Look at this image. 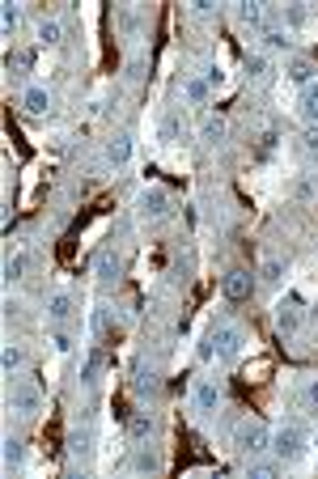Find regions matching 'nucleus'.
Segmentation results:
<instances>
[{
	"label": "nucleus",
	"mask_w": 318,
	"mask_h": 479,
	"mask_svg": "<svg viewBox=\"0 0 318 479\" xmlns=\"http://www.w3.org/2000/svg\"><path fill=\"white\" fill-rule=\"evenodd\" d=\"M234 446H238V454L259 458L263 450H272V433H268L259 420H242V425L234 429Z\"/></svg>",
	"instance_id": "nucleus-1"
},
{
	"label": "nucleus",
	"mask_w": 318,
	"mask_h": 479,
	"mask_svg": "<svg viewBox=\"0 0 318 479\" xmlns=\"http://www.w3.org/2000/svg\"><path fill=\"white\" fill-rule=\"evenodd\" d=\"M306 450H310V437H306V429H297V425H285V429H276V433H272V454H276V458L293 463V458H302Z\"/></svg>",
	"instance_id": "nucleus-2"
},
{
	"label": "nucleus",
	"mask_w": 318,
	"mask_h": 479,
	"mask_svg": "<svg viewBox=\"0 0 318 479\" xmlns=\"http://www.w3.org/2000/svg\"><path fill=\"white\" fill-rule=\"evenodd\" d=\"M208 340H212V348H217L221 361H234V357L242 352V344H246V335H242L238 327H229V323H217V327L208 331Z\"/></svg>",
	"instance_id": "nucleus-3"
},
{
	"label": "nucleus",
	"mask_w": 318,
	"mask_h": 479,
	"mask_svg": "<svg viewBox=\"0 0 318 479\" xmlns=\"http://www.w3.org/2000/svg\"><path fill=\"white\" fill-rule=\"evenodd\" d=\"M8 403H13L17 416H34V412H42V391H38L34 382H13Z\"/></svg>",
	"instance_id": "nucleus-4"
},
{
	"label": "nucleus",
	"mask_w": 318,
	"mask_h": 479,
	"mask_svg": "<svg viewBox=\"0 0 318 479\" xmlns=\"http://www.w3.org/2000/svg\"><path fill=\"white\" fill-rule=\"evenodd\" d=\"M276 327H280V335H297V327H302V301L297 297H285L276 306Z\"/></svg>",
	"instance_id": "nucleus-5"
},
{
	"label": "nucleus",
	"mask_w": 318,
	"mask_h": 479,
	"mask_svg": "<svg viewBox=\"0 0 318 479\" xmlns=\"http://www.w3.org/2000/svg\"><path fill=\"white\" fill-rule=\"evenodd\" d=\"M221 289H225V297H229V301H246V297L255 293V276L238 267V272H229V276H225V284H221Z\"/></svg>",
	"instance_id": "nucleus-6"
},
{
	"label": "nucleus",
	"mask_w": 318,
	"mask_h": 479,
	"mask_svg": "<svg viewBox=\"0 0 318 479\" xmlns=\"http://www.w3.org/2000/svg\"><path fill=\"white\" fill-rule=\"evenodd\" d=\"M136 208H140V217H144V221H161V217L170 212V195H166V191H144Z\"/></svg>",
	"instance_id": "nucleus-7"
},
{
	"label": "nucleus",
	"mask_w": 318,
	"mask_h": 479,
	"mask_svg": "<svg viewBox=\"0 0 318 479\" xmlns=\"http://www.w3.org/2000/svg\"><path fill=\"white\" fill-rule=\"evenodd\" d=\"M191 399H195L200 412H217V408H221V386H217V382H195V386H191Z\"/></svg>",
	"instance_id": "nucleus-8"
},
{
	"label": "nucleus",
	"mask_w": 318,
	"mask_h": 479,
	"mask_svg": "<svg viewBox=\"0 0 318 479\" xmlns=\"http://www.w3.org/2000/svg\"><path fill=\"white\" fill-rule=\"evenodd\" d=\"M183 132H187L183 110H170V115L161 119V144H178V140H183Z\"/></svg>",
	"instance_id": "nucleus-9"
},
{
	"label": "nucleus",
	"mask_w": 318,
	"mask_h": 479,
	"mask_svg": "<svg viewBox=\"0 0 318 479\" xmlns=\"http://www.w3.org/2000/svg\"><path fill=\"white\" fill-rule=\"evenodd\" d=\"M280 17H285V30H302V25L314 17V8H310V4H285Z\"/></svg>",
	"instance_id": "nucleus-10"
},
{
	"label": "nucleus",
	"mask_w": 318,
	"mask_h": 479,
	"mask_svg": "<svg viewBox=\"0 0 318 479\" xmlns=\"http://www.w3.org/2000/svg\"><path fill=\"white\" fill-rule=\"evenodd\" d=\"M102 365H106V352H102V348H93V352L85 357V365H81V382H85V386H93V382H98V374H102Z\"/></svg>",
	"instance_id": "nucleus-11"
},
{
	"label": "nucleus",
	"mask_w": 318,
	"mask_h": 479,
	"mask_svg": "<svg viewBox=\"0 0 318 479\" xmlns=\"http://www.w3.org/2000/svg\"><path fill=\"white\" fill-rule=\"evenodd\" d=\"M297 115H302L306 123H318V81L306 85V93H302V102H297Z\"/></svg>",
	"instance_id": "nucleus-12"
},
{
	"label": "nucleus",
	"mask_w": 318,
	"mask_h": 479,
	"mask_svg": "<svg viewBox=\"0 0 318 479\" xmlns=\"http://www.w3.org/2000/svg\"><path fill=\"white\" fill-rule=\"evenodd\" d=\"M238 17H242L246 25H255V30H268V13H263V4H255V0L238 4Z\"/></svg>",
	"instance_id": "nucleus-13"
},
{
	"label": "nucleus",
	"mask_w": 318,
	"mask_h": 479,
	"mask_svg": "<svg viewBox=\"0 0 318 479\" xmlns=\"http://www.w3.org/2000/svg\"><path fill=\"white\" fill-rule=\"evenodd\" d=\"M21 106H25V115H47V106H51V98H47V89H25V98H21Z\"/></svg>",
	"instance_id": "nucleus-14"
},
{
	"label": "nucleus",
	"mask_w": 318,
	"mask_h": 479,
	"mask_svg": "<svg viewBox=\"0 0 318 479\" xmlns=\"http://www.w3.org/2000/svg\"><path fill=\"white\" fill-rule=\"evenodd\" d=\"M285 471V458H255L251 463V479H276Z\"/></svg>",
	"instance_id": "nucleus-15"
},
{
	"label": "nucleus",
	"mask_w": 318,
	"mask_h": 479,
	"mask_svg": "<svg viewBox=\"0 0 318 479\" xmlns=\"http://www.w3.org/2000/svg\"><path fill=\"white\" fill-rule=\"evenodd\" d=\"M289 81H297V85H314V64L310 59H289Z\"/></svg>",
	"instance_id": "nucleus-16"
},
{
	"label": "nucleus",
	"mask_w": 318,
	"mask_h": 479,
	"mask_svg": "<svg viewBox=\"0 0 318 479\" xmlns=\"http://www.w3.org/2000/svg\"><path fill=\"white\" fill-rule=\"evenodd\" d=\"M127 157H132V140H127V136H115V140L106 144V161H110V166H123Z\"/></svg>",
	"instance_id": "nucleus-17"
},
{
	"label": "nucleus",
	"mask_w": 318,
	"mask_h": 479,
	"mask_svg": "<svg viewBox=\"0 0 318 479\" xmlns=\"http://www.w3.org/2000/svg\"><path fill=\"white\" fill-rule=\"evenodd\" d=\"M47 314H51V323H68L72 318V297L68 293H55L51 306H47Z\"/></svg>",
	"instance_id": "nucleus-18"
},
{
	"label": "nucleus",
	"mask_w": 318,
	"mask_h": 479,
	"mask_svg": "<svg viewBox=\"0 0 318 479\" xmlns=\"http://www.w3.org/2000/svg\"><path fill=\"white\" fill-rule=\"evenodd\" d=\"M59 38H64V25H59L55 17H42V21H38V42H47V47H55Z\"/></svg>",
	"instance_id": "nucleus-19"
},
{
	"label": "nucleus",
	"mask_w": 318,
	"mask_h": 479,
	"mask_svg": "<svg viewBox=\"0 0 318 479\" xmlns=\"http://www.w3.org/2000/svg\"><path fill=\"white\" fill-rule=\"evenodd\" d=\"M200 136H204L208 144H217V140L225 136V119H221V115H208V119H204V127H200Z\"/></svg>",
	"instance_id": "nucleus-20"
},
{
	"label": "nucleus",
	"mask_w": 318,
	"mask_h": 479,
	"mask_svg": "<svg viewBox=\"0 0 318 479\" xmlns=\"http://www.w3.org/2000/svg\"><path fill=\"white\" fill-rule=\"evenodd\" d=\"M21 272H25V259H21V255H8V259H4V267H0V280H4V284H13V280H21Z\"/></svg>",
	"instance_id": "nucleus-21"
},
{
	"label": "nucleus",
	"mask_w": 318,
	"mask_h": 479,
	"mask_svg": "<svg viewBox=\"0 0 318 479\" xmlns=\"http://www.w3.org/2000/svg\"><path fill=\"white\" fill-rule=\"evenodd\" d=\"M89 327H93V335H98V340H106V335H110V310H106V306H98V310H93V318H89Z\"/></svg>",
	"instance_id": "nucleus-22"
},
{
	"label": "nucleus",
	"mask_w": 318,
	"mask_h": 479,
	"mask_svg": "<svg viewBox=\"0 0 318 479\" xmlns=\"http://www.w3.org/2000/svg\"><path fill=\"white\" fill-rule=\"evenodd\" d=\"M149 433H153V420H149V416H132V420H127V437H132V442H144Z\"/></svg>",
	"instance_id": "nucleus-23"
},
{
	"label": "nucleus",
	"mask_w": 318,
	"mask_h": 479,
	"mask_svg": "<svg viewBox=\"0 0 318 479\" xmlns=\"http://www.w3.org/2000/svg\"><path fill=\"white\" fill-rule=\"evenodd\" d=\"M0 446H4V450H0V458H4V471H13V467L21 463V442H13V437H4Z\"/></svg>",
	"instance_id": "nucleus-24"
},
{
	"label": "nucleus",
	"mask_w": 318,
	"mask_h": 479,
	"mask_svg": "<svg viewBox=\"0 0 318 479\" xmlns=\"http://www.w3.org/2000/svg\"><path fill=\"white\" fill-rule=\"evenodd\" d=\"M115 272H119L115 250H102V255H98V276H102V280H115Z\"/></svg>",
	"instance_id": "nucleus-25"
},
{
	"label": "nucleus",
	"mask_w": 318,
	"mask_h": 479,
	"mask_svg": "<svg viewBox=\"0 0 318 479\" xmlns=\"http://www.w3.org/2000/svg\"><path fill=\"white\" fill-rule=\"evenodd\" d=\"M259 276H263L268 284H280V280H285V263H280V259H263V267H259Z\"/></svg>",
	"instance_id": "nucleus-26"
},
{
	"label": "nucleus",
	"mask_w": 318,
	"mask_h": 479,
	"mask_svg": "<svg viewBox=\"0 0 318 479\" xmlns=\"http://www.w3.org/2000/svg\"><path fill=\"white\" fill-rule=\"evenodd\" d=\"M0 25H4V34H13V30L21 25V8H17V4H4V8H0Z\"/></svg>",
	"instance_id": "nucleus-27"
},
{
	"label": "nucleus",
	"mask_w": 318,
	"mask_h": 479,
	"mask_svg": "<svg viewBox=\"0 0 318 479\" xmlns=\"http://www.w3.org/2000/svg\"><path fill=\"white\" fill-rule=\"evenodd\" d=\"M25 357H21V348H13V344H4V352H0V365H4V374H13L17 365H21Z\"/></svg>",
	"instance_id": "nucleus-28"
},
{
	"label": "nucleus",
	"mask_w": 318,
	"mask_h": 479,
	"mask_svg": "<svg viewBox=\"0 0 318 479\" xmlns=\"http://www.w3.org/2000/svg\"><path fill=\"white\" fill-rule=\"evenodd\" d=\"M302 149H306L310 157H318V123H306V132H302Z\"/></svg>",
	"instance_id": "nucleus-29"
},
{
	"label": "nucleus",
	"mask_w": 318,
	"mask_h": 479,
	"mask_svg": "<svg viewBox=\"0 0 318 479\" xmlns=\"http://www.w3.org/2000/svg\"><path fill=\"white\" fill-rule=\"evenodd\" d=\"M263 38H268V47H289V30H263Z\"/></svg>",
	"instance_id": "nucleus-30"
},
{
	"label": "nucleus",
	"mask_w": 318,
	"mask_h": 479,
	"mask_svg": "<svg viewBox=\"0 0 318 479\" xmlns=\"http://www.w3.org/2000/svg\"><path fill=\"white\" fill-rule=\"evenodd\" d=\"M187 98L191 102H204L208 98V81H187Z\"/></svg>",
	"instance_id": "nucleus-31"
},
{
	"label": "nucleus",
	"mask_w": 318,
	"mask_h": 479,
	"mask_svg": "<svg viewBox=\"0 0 318 479\" xmlns=\"http://www.w3.org/2000/svg\"><path fill=\"white\" fill-rule=\"evenodd\" d=\"M246 72H251V76H268V59H263V55H251V59H246Z\"/></svg>",
	"instance_id": "nucleus-32"
},
{
	"label": "nucleus",
	"mask_w": 318,
	"mask_h": 479,
	"mask_svg": "<svg viewBox=\"0 0 318 479\" xmlns=\"http://www.w3.org/2000/svg\"><path fill=\"white\" fill-rule=\"evenodd\" d=\"M4 64H8V68H34V55H30V51H21V55H8Z\"/></svg>",
	"instance_id": "nucleus-33"
},
{
	"label": "nucleus",
	"mask_w": 318,
	"mask_h": 479,
	"mask_svg": "<svg viewBox=\"0 0 318 479\" xmlns=\"http://www.w3.org/2000/svg\"><path fill=\"white\" fill-rule=\"evenodd\" d=\"M132 386H136V391H140V395H144V391H153V386H157V382H153V374H144V369H140V374H136V382H132Z\"/></svg>",
	"instance_id": "nucleus-34"
},
{
	"label": "nucleus",
	"mask_w": 318,
	"mask_h": 479,
	"mask_svg": "<svg viewBox=\"0 0 318 479\" xmlns=\"http://www.w3.org/2000/svg\"><path fill=\"white\" fill-rule=\"evenodd\" d=\"M136 471H157V458L140 450V454H136Z\"/></svg>",
	"instance_id": "nucleus-35"
},
{
	"label": "nucleus",
	"mask_w": 318,
	"mask_h": 479,
	"mask_svg": "<svg viewBox=\"0 0 318 479\" xmlns=\"http://www.w3.org/2000/svg\"><path fill=\"white\" fill-rule=\"evenodd\" d=\"M297 200H314V183H310V178L297 183Z\"/></svg>",
	"instance_id": "nucleus-36"
},
{
	"label": "nucleus",
	"mask_w": 318,
	"mask_h": 479,
	"mask_svg": "<svg viewBox=\"0 0 318 479\" xmlns=\"http://www.w3.org/2000/svg\"><path fill=\"white\" fill-rule=\"evenodd\" d=\"M51 344H55L59 352H68V348H72V340H68V331H55V335H51Z\"/></svg>",
	"instance_id": "nucleus-37"
},
{
	"label": "nucleus",
	"mask_w": 318,
	"mask_h": 479,
	"mask_svg": "<svg viewBox=\"0 0 318 479\" xmlns=\"http://www.w3.org/2000/svg\"><path fill=\"white\" fill-rule=\"evenodd\" d=\"M204 76H208V85H221V81H225V72H221L217 64H212V68H204Z\"/></svg>",
	"instance_id": "nucleus-38"
},
{
	"label": "nucleus",
	"mask_w": 318,
	"mask_h": 479,
	"mask_svg": "<svg viewBox=\"0 0 318 479\" xmlns=\"http://www.w3.org/2000/svg\"><path fill=\"white\" fill-rule=\"evenodd\" d=\"M306 403H310V408L318 412V378L310 382V386H306Z\"/></svg>",
	"instance_id": "nucleus-39"
},
{
	"label": "nucleus",
	"mask_w": 318,
	"mask_h": 479,
	"mask_svg": "<svg viewBox=\"0 0 318 479\" xmlns=\"http://www.w3.org/2000/svg\"><path fill=\"white\" fill-rule=\"evenodd\" d=\"M212 357H217V348H212V340H204L200 344V361H212Z\"/></svg>",
	"instance_id": "nucleus-40"
},
{
	"label": "nucleus",
	"mask_w": 318,
	"mask_h": 479,
	"mask_svg": "<svg viewBox=\"0 0 318 479\" xmlns=\"http://www.w3.org/2000/svg\"><path fill=\"white\" fill-rule=\"evenodd\" d=\"M310 318H314V323H318V306H314V310H310Z\"/></svg>",
	"instance_id": "nucleus-41"
}]
</instances>
